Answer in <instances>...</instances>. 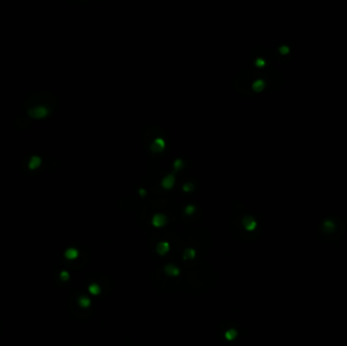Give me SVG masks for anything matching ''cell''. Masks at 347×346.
<instances>
[{
    "instance_id": "obj_1",
    "label": "cell",
    "mask_w": 347,
    "mask_h": 346,
    "mask_svg": "<svg viewBox=\"0 0 347 346\" xmlns=\"http://www.w3.org/2000/svg\"><path fill=\"white\" fill-rule=\"evenodd\" d=\"M243 224H244L246 229L249 230V232H252V230H254L256 229L257 222L252 216H246V217H244V219H243Z\"/></svg>"
},
{
    "instance_id": "obj_2",
    "label": "cell",
    "mask_w": 347,
    "mask_h": 346,
    "mask_svg": "<svg viewBox=\"0 0 347 346\" xmlns=\"http://www.w3.org/2000/svg\"><path fill=\"white\" fill-rule=\"evenodd\" d=\"M165 146V140L162 138H157L155 140L153 141V143L151 144L150 148L153 152H161L164 150Z\"/></svg>"
},
{
    "instance_id": "obj_3",
    "label": "cell",
    "mask_w": 347,
    "mask_h": 346,
    "mask_svg": "<svg viewBox=\"0 0 347 346\" xmlns=\"http://www.w3.org/2000/svg\"><path fill=\"white\" fill-rule=\"evenodd\" d=\"M166 223V217L164 214H155L152 218V224L157 228H161Z\"/></svg>"
},
{
    "instance_id": "obj_4",
    "label": "cell",
    "mask_w": 347,
    "mask_h": 346,
    "mask_svg": "<svg viewBox=\"0 0 347 346\" xmlns=\"http://www.w3.org/2000/svg\"><path fill=\"white\" fill-rule=\"evenodd\" d=\"M48 114V110L44 107H38L36 109H34L31 111V116H33L35 118H42L47 116Z\"/></svg>"
},
{
    "instance_id": "obj_5",
    "label": "cell",
    "mask_w": 347,
    "mask_h": 346,
    "mask_svg": "<svg viewBox=\"0 0 347 346\" xmlns=\"http://www.w3.org/2000/svg\"><path fill=\"white\" fill-rule=\"evenodd\" d=\"M174 184H175V177H174V175H168V176L164 178V180L161 182V186L165 189L173 188Z\"/></svg>"
},
{
    "instance_id": "obj_6",
    "label": "cell",
    "mask_w": 347,
    "mask_h": 346,
    "mask_svg": "<svg viewBox=\"0 0 347 346\" xmlns=\"http://www.w3.org/2000/svg\"><path fill=\"white\" fill-rule=\"evenodd\" d=\"M169 250V243H166V242L159 243L157 245V253L159 255H161V256H162V255H165L166 253H168Z\"/></svg>"
},
{
    "instance_id": "obj_7",
    "label": "cell",
    "mask_w": 347,
    "mask_h": 346,
    "mask_svg": "<svg viewBox=\"0 0 347 346\" xmlns=\"http://www.w3.org/2000/svg\"><path fill=\"white\" fill-rule=\"evenodd\" d=\"M165 270L166 273H168L169 275H171V276H177V275L180 274L179 268H177L176 266H174V265H172V264L166 265Z\"/></svg>"
},
{
    "instance_id": "obj_8",
    "label": "cell",
    "mask_w": 347,
    "mask_h": 346,
    "mask_svg": "<svg viewBox=\"0 0 347 346\" xmlns=\"http://www.w3.org/2000/svg\"><path fill=\"white\" fill-rule=\"evenodd\" d=\"M264 87H265V82L263 81L262 79L256 80V81L253 83V89H254L255 92H257V93L262 92V90L264 89Z\"/></svg>"
},
{
    "instance_id": "obj_9",
    "label": "cell",
    "mask_w": 347,
    "mask_h": 346,
    "mask_svg": "<svg viewBox=\"0 0 347 346\" xmlns=\"http://www.w3.org/2000/svg\"><path fill=\"white\" fill-rule=\"evenodd\" d=\"M335 228H336L335 223H334V221H332V220L327 219V220H325V221H324V229L326 230V232H328V233L334 232Z\"/></svg>"
},
{
    "instance_id": "obj_10",
    "label": "cell",
    "mask_w": 347,
    "mask_h": 346,
    "mask_svg": "<svg viewBox=\"0 0 347 346\" xmlns=\"http://www.w3.org/2000/svg\"><path fill=\"white\" fill-rule=\"evenodd\" d=\"M65 256H66L67 259H75V258H77L78 256V252L77 250L73 249V248H71V249H68L66 252H65Z\"/></svg>"
},
{
    "instance_id": "obj_11",
    "label": "cell",
    "mask_w": 347,
    "mask_h": 346,
    "mask_svg": "<svg viewBox=\"0 0 347 346\" xmlns=\"http://www.w3.org/2000/svg\"><path fill=\"white\" fill-rule=\"evenodd\" d=\"M41 165V159L39 157L37 156H34L32 159H31V163H30V167L31 169H36Z\"/></svg>"
},
{
    "instance_id": "obj_12",
    "label": "cell",
    "mask_w": 347,
    "mask_h": 346,
    "mask_svg": "<svg viewBox=\"0 0 347 346\" xmlns=\"http://www.w3.org/2000/svg\"><path fill=\"white\" fill-rule=\"evenodd\" d=\"M237 335H238L237 331H235V329H231L225 333V338H227V340H234V339L237 337Z\"/></svg>"
},
{
    "instance_id": "obj_13",
    "label": "cell",
    "mask_w": 347,
    "mask_h": 346,
    "mask_svg": "<svg viewBox=\"0 0 347 346\" xmlns=\"http://www.w3.org/2000/svg\"><path fill=\"white\" fill-rule=\"evenodd\" d=\"M78 303H79V305H80V307H88L91 305V300H89V299L85 298V296H81V298L78 299Z\"/></svg>"
},
{
    "instance_id": "obj_14",
    "label": "cell",
    "mask_w": 347,
    "mask_h": 346,
    "mask_svg": "<svg viewBox=\"0 0 347 346\" xmlns=\"http://www.w3.org/2000/svg\"><path fill=\"white\" fill-rule=\"evenodd\" d=\"M195 255L196 253L193 249H187L185 251V253H184V258H185V259H193V258L195 257Z\"/></svg>"
},
{
    "instance_id": "obj_15",
    "label": "cell",
    "mask_w": 347,
    "mask_h": 346,
    "mask_svg": "<svg viewBox=\"0 0 347 346\" xmlns=\"http://www.w3.org/2000/svg\"><path fill=\"white\" fill-rule=\"evenodd\" d=\"M88 289H89V292H91L92 295H99V293L100 292V286L98 284H92L91 286H89Z\"/></svg>"
},
{
    "instance_id": "obj_16",
    "label": "cell",
    "mask_w": 347,
    "mask_h": 346,
    "mask_svg": "<svg viewBox=\"0 0 347 346\" xmlns=\"http://www.w3.org/2000/svg\"><path fill=\"white\" fill-rule=\"evenodd\" d=\"M183 166H184V163H183V160L182 159H177L176 162L174 163V167H175L176 171L181 170L182 167H183Z\"/></svg>"
},
{
    "instance_id": "obj_17",
    "label": "cell",
    "mask_w": 347,
    "mask_h": 346,
    "mask_svg": "<svg viewBox=\"0 0 347 346\" xmlns=\"http://www.w3.org/2000/svg\"><path fill=\"white\" fill-rule=\"evenodd\" d=\"M255 64H256L257 67H264L265 64H266V62H265L264 59H262V58H258V59H257V60L255 61Z\"/></svg>"
},
{
    "instance_id": "obj_18",
    "label": "cell",
    "mask_w": 347,
    "mask_h": 346,
    "mask_svg": "<svg viewBox=\"0 0 347 346\" xmlns=\"http://www.w3.org/2000/svg\"><path fill=\"white\" fill-rule=\"evenodd\" d=\"M194 189V185L192 184V183H187V184H185L183 186V190L184 191H186V192H190V191H192Z\"/></svg>"
},
{
    "instance_id": "obj_19",
    "label": "cell",
    "mask_w": 347,
    "mask_h": 346,
    "mask_svg": "<svg viewBox=\"0 0 347 346\" xmlns=\"http://www.w3.org/2000/svg\"><path fill=\"white\" fill-rule=\"evenodd\" d=\"M194 211H195V206H193V205H188L185 208V212L187 214H193Z\"/></svg>"
},
{
    "instance_id": "obj_20",
    "label": "cell",
    "mask_w": 347,
    "mask_h": 346,
    "mask_svg": "<svg viewBox=\"0 0 347 346\" xmlns=\"http://www.w3.org/2000/svg\"><path fill=\"white\" fill-rule=\"evenodd\" d=\"M279 52H280V54H282V55H286V54H288V53H289V48L287 47V46H281V47L279 48Z\"/></svg>"
},
{
    "instance_id": "obj_21",
    "label": "cell",
    "mask_w": 347,
    "mask_h": 346,
    "mask_svg": "<svg viewBox=\"0 0 347 346\" xmlns=\"http://www.w3.org/2000/svg\"><path fill=\"white\" fill-rule=\"evenodd\" d=\"M60 277H61V279L62 280H68V278H69V274H68V272H66V271H62L61 272V275H60Z\"/></svg>"
},
{
    "instance_id": "obj_22",
    "label": "cell",
    "mask_w": 347,
    "mask_h": 346,
    "mask_svg": "<svg viewBox=\"0 0 347 346\" xmlns=\"http://www.w3.org/2000/svg\"><path fill=\"white\" fill-rule=\"evenodd\" d=\"M139 194L141 195V196H145V194H146V192H145V190H144V189H140V190H139Z\"/></svg>"
}]
</instances>
